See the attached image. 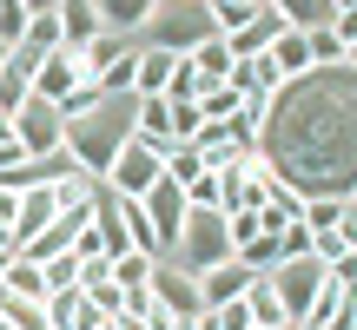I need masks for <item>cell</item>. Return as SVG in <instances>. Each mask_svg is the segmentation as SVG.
<instances>
[{"label": "cell", "mask_w": 357, "mask_h": 330, "mask_svg": "<svg viewBox=\"0 0 357 330\" xmlns=\"http://www.w3.org/2000/svg\"><path fill=\"white\" fill-rule=\"evenodd\" d=\"M271 13H278L284 26H298V33H311V26H331V0H265Z\"/></svg>", "instance_id": "d6986e66"}, {"label": "cell", "mask_w": 357, "mask_h": 330, "mask_svg": "<svg viewBox=\"0 0 357 330\" xmlns=\"http://www.w3.org/2000/svg\"><path fill=\"white\" fill-rule=\"evenodd\" d=\"M26 100H33V73L13 66V53H7V66H0V113H20Z\"/></svg>", "instance_id": "603a6c76"}, {"label": "cell", "mask_w": 357, "mask_h": 330, "mask_svg": "<svg viewBox=\"0 0 357 330\" xmlns=\"http://www.w3.org/2000/svg\"><path fill=\"white\" fill-rule=\"evenodd\" d=\"M258 159L305 198H351L357 191V73L311 66L278 86L271 119L258 132Z\"/></svg>", "instance_id": "6da1fadb"}, {"label": "cell", "mask_w": 357, "mask_h": 330, "mask_svg": "<svg viewBox=\"0 0 357 330\" xmlns=\"http://www.w3.org/2000/svg\"><path fill=\"white\" fill-rule=\"evenodd\" d=\"M245 311H252V324H258V330H271V324H291V317H284V304H278V291H271V278H265V271H258V278H252V291H245Z\"/></svg>", "instance_id": "ffe728a7"}, {"label": "cell", "mask_w": 357, "mask_h": 330, "mask_svg": "<svg viewBox=\"0 0 357 330\" xmlns=\"http://www.w3.org/2000/svg\"><path fill=\"white\" fill-rule=\"evenodd\" d=\"M225 258H231V218L218 212V205H192L185 231H178V244H172V265H185L192 278H199V271L225 265Z\"/></svg>", "instance_id": "3957f363"}, {"label": "cell", "mask_w": 357, "mask_h": 330, "mask_svg": "<svg viewBox=\"0 0 357 330\" xmlns=\"http://www.w3.org/2000/svg\"><path fill=\"white\" fill-rule=\"evenodd\" d=\"M252 278H258V271L245 265V258H225V265L199 271V304H205V311H218V304H238V297L252 291Z\"/></svg>", "instance_id": "9c48e42d"}, {"label": "cell", "mask_w": 357, "mask_h": 330, "mask_svg": "<svg viewBox=\"0 0 357 330\" xmlns=\"http://www.w3.org/2000/svg\"><path fill=\"white\" fill-rule=\"evenodd\" d=\"M0 251H20V238H13V231H7V225H0Z\"/></svg>", "instance_id": "8d00e7d4"}, {"label": "cell", "mask_w": 357, "mask_h": 330, "mask_svg": "<svg viewBox=\"0 0 357 330\" xmlns=\"http://www.w3.org/2000/svg\"><path fill=\"white\" fill-rule=\"evenodd\" d=\"M40 271H47V284H53V291H73V284H79V251H60V258H47Z\"/></svg>", "instance_id": "1f68e13d"}, {"label": "cell", "mask_w": 357, "mask_h": 330, "mask_svg": "<svg viewBox=\"0 0 357 330\" xmlns=\"http://www.w3.org/2000/svg\"><path fill=\"white\" fill-rule=\"evenodd\" d=\"M199 330H258V324H252V311H245V297H238V304L205 311V317H199Z\"/></svg>", "instance_id": "f546056e"}, {"label": "cell", "mask_w": 357, "mask_h": 330, "mask_svg": "<svg viewBox=\"0 0 357 330\" xmlns=\"http://www.w3.org/2000/svg\"><path fill=\"white\" fill-rule=\"evenodd\" d=\"M185 60L199 66V79H205V86H218V79H231V66H238V60H231V40H225V33H205L199 47L185 53Z\"/></svg>", "instance_id": "e0dca14e"}, {"label": "cell", "mask_w": 357, "mask_h": 330, "mask_svg": "<svg viewBox=\"0 0 357 330\" xmlns=\"http://www.w3.org/2000/svg\"><path fill=\"white\" fill-rule=\"evenodd\" d=\"M126 139H132V100H106V106H93L86 119H66V152L93 178H106V165H113V152Z\"/></svg>", "instance_id": "7a4b0ae2"}, {"label": "cell", "mask_w": 357, "mask_h": 330, "mask_svg": "<svg viewBox=\"0 0 357 330\" xmlns=\"http://www.w3.org/2000/svg\"><path fill=\"white\" fill-rule=\"evenodd\" d=\"M265 60H271V73L291 86V79H305V73H311V40L298 33V26H284V33L265 47Z\"/></svg>", "instance_id": "5bb4252c"}, {"label": "cell", "mask_w": 357, "mask_h": 330, "mask_svg": "<svg viewBox=\"0 0 357 330\" xmlns=\"http://www.w3.org/2000/svg\"><path fill=\"white\" fill-rule=\"evenodd\" d=\"M238 106H245V93L231 86V79H218V86H205V93H199V119H231Z\"/></svg>", "instance_id": "d4e9b609"}, {"label": "cell", "mask_w": 357, "mask_h": 330, "mask_svg": "<svg viewBox=\"0 0 357 330\" xmlns=\"http://www.w3.org/2000/svg\"><path fill=\"white\" fill-rule=\"evenodd\" d=\"M278 33H284V20H278V13L265 7V13H258L252 26H238V33H225V40H231V60H258V53H265V47H271Z\"/></svg>", "instance_id": "ac0fdd59"}, {"label": "cell", "mask_w": 357, "mask_h": 330, "mask_svg": "<svg viewBox=\"0 0 357 330\" xmlns=\"http://www.w3.org/2000/svg\"><path fill=\"white\" fill-rule=\"evenodd\" d=\"M205 33H218V26H212V7H205V0H159L153 26H146L139 40H153V47H172V53H192Z\"/></svg>", "instance_id": "5b68a950"}, {"label": "cell", "mask_w": 357, "mask_h": 330, "mask_svg": "<svg viewBox=\"0 0 357 330\" xmlns=\"http://www.w3.org/2000/svg\"><path fill=\"white\" fill-rule=\"evenodd\" d=\"M344 66H351V73H357V40H351V53H344Z\"/></svg>", "instance_id": "74e56055"}, {"label": "cell", "mask_w": 357, "mask_h": 330, "mask_svg": "<svg viewBox=\"0 0 357 330\" xmlns=\"http://www.w3.org/2000/svg\"><path fill=\"white\" fill-rule=\"evenodd\" d=\"M13 146H20L26 159L60 152V146H66V119H60V106H53V100H26L20 113H13Z\"/></svg>", "instance_id": "52a82bcc"}, {"label": "cell", "mask_w": 357, "mask_h": 330, "mask_svg": "<svg viewBox=\"0 0 357 330\" xmlns=\"http://www.w3.org/2000/svg\"><path fill=\"white\" fill-rule=\"evenodd\" d=\"M265 278H271V291H278L284 317H291V324H305L311 311H318V297H324V278H331V265L305 251V258H284V265H271Z\"/></svg>", "instance_id": "277c9868"}, {"label": "cell", "mask_w": 357, "mask_h": 330, "mask_svg": "<svg viewBox=\"0 0 357 330\" xmlns=\"http://www.w3.org/2000/svg\"><path fill=\"white\" fill-rule=\"evenodd\" d=\"M0 66H7V47H0Z\"/></svg>", "instance_id": "ab89813d"}, {"label": "cell", "mask_w": 357, "mask_h": 330, "mask_svg": "<svg viewBox=\"0 0 357 330\" xmlns=\"http://www.w3.org/2000/svg\"><path fill=\"white\" fill-rule=\"evenodd\" d=\"M20 7H26V13H53L60 0H20Z\"/></svg>", "instance_id": "e575fe53"}, {"label": "cell", "mask_w": 357, "mask_h": 330, "mask_svg": "<svg viewBox=\"0 0 357 330\" xmlns=\"http://www.w3.org/2000/svg\"><path fill=\"white\" fill-rule=\"evenodd\" d=\"M7 258H13V251H0V278H7Z\"/></svg>", "instance_id": "f35d334b"}, {"label": "cell", "mask_w": 357, "mask_h": 330, "mask_svg": "<svg viewBox=\"0 0 357 330\" xmlns=\"http://www.w3.org/2000/svg\"><path fill=\"white\" fill-rule=\"evenodd\" d=\"M305 40H311V66H344V53H351L344 40H337V26H311Z\"/></svg>", "instance_id": "4316f807"}, {"label": "cell", "mask_w": 357, "mask_h": 330, "mask_svg": "<svg viewBox=\"0 0 357 330\" xmlns=\"http://www.w3.org/2000/svg\"><path fill=\"white\" fill-rule=\"evenodd\" d=\"M106 330H113V324H106Z\"/></svg>", "instance_id": "7bdbcfd3"}, {"label": "cell", "mask_w": 357, "mask_h": 330, "mask_svg": "<svg viewBox=\"0 0 357 330\" xmlns=\"http://www.w3.org/2000/svg\"><path fill=\"white\" fill-rule=\"evenodd\" d=\"M93 13H100V26H106V33H126V40H139L146 26H153L159 0H93Z\"/></svg>", "instance_id": "30bf717a"}, {"label": "cell", "mask_w": 357, "mask_h": 330, "mask_svg": "<svg viewBox=\"0 0 357 330\" xmlns=\"http://www.w3.org/2000/svg\"><path fill=\"white\" fill-rule=\"evenodd\" d=\"M153 265H159V258H146V251H126V258H113V284L126 291V304L146 291V284H153Z\"/></svg>", "instance_id": "44dd1931"}, {"label": "cell", "mask_w": 357, "mask_h": 330, "mask_svg": "<svg viewBox=\"0 0 357 330\" xmlns=\"http://www.w3.org/2000/svg\"><path fill=\"white\" fill-rule=\"evenodd\" d=\"M205 7H212L218 33H238V26H252L258 13H265V0H205Z\"/></svg>", "instance_id": "cb8c5ba5"}, {"label": "cell", "mask_w": 357, "mask_h": 330, "mask_svg": "<svg viewBox=\"0 0 357 330\" xmlns=\"http://www.w3.org/2000/svg\"><path fill=\"white\" fill-rule=\"evenodd\" d=\"M26 26H33V13H26L20 7V0H0V47H20V40H26Z\"/></svg>", "instance_id": "83f0119b"}, {"label": "cell", "mask_w": 357, "mask_h": 330, "mask_svg": "<svg viewBox=\"0 0 357 330\" xmlns=\"http://www.w3.org/2000/svg\"><path fill=\"white\" fill-rule=\"evenodd\" d=\"M66 205H60V185H33V191H20V218H13V238H33V231H47L53 218H60Z\"/></svg>", "instance_id": "8fae6325"}, {"label": "cell", "mask_w": 357, "mask_h": 330, "mask_svg": "<svg viewBox=\"0 0 357 330\" xmlns=\"http://www.w3.org/2000/svg\"><path fill=\"white\" fill-rule=\"evenodd\" d=\"M13 218H20V198H13V191H7V185H0V225H7V231H13Z\"/></svg>", "instance_id": "836d02e7"}, {"label": "cell", "mask_w": 357, "mask_h": 330, "mask_svg": "<svg viewBox=\"0 0 357 330\" xmlns=\"http://www.w3.org/2000/svg\"><path fill=\"white\" fill-rule=\"evenodd\" d=\"M0 291H13V297H33V304H47V297H53V284H47V271H40L26 251H13V258H7V278H0Z\"/></svg>", "instance_id": "2e32d148"}, {"label": "cell", "mask_w": 357, "mask_h": 330, "mask_svg": "<svg viewBox=\"0 0 357 330\" xmlns=\"http://www.w3.org/2000/svg\"><path fill=\"white\" fill-rule=\"evenodd\" d=\"M278 244H284V258H305V251H311V225H284Z\"/></svg>", "instance_id": "d6a6232c"}, {"label": "cell", "mask_w": 357, "mask_h": 330, "mask_svg": "<svg viewBox=\"0 0 357 330\" xmlns=\"http://www.w3.org/2000/svg\"><path fill=\"white\" fill-rule=\"evenodd\" d=\"M351 218V198H305V225L324 231V225H344Z\"/></svg>", "instance_id": "f1b7e54d"}, {"label": "cell", "mask_w": 357, "mask_h": 330, "mask_svg": "<svg viewBox=\"0 0 357 330\" xmlns=\"http://www.w3.org/2000/svg\"><path fill=\"white\" fill-rule=\"evenodd\" d=\"M172 66H178V53L172 47H153V40H139V60H132V93H166L172 86Z\"/></svg>", "instance_id": "4fadbf2b"}, {"label": "cell", "mask_w": 357, "mask_h": 330, "mask_svg": "<svg viewBox=\"0 0 357 330\" xmlns=\"http://www.w3.org/2000/svg\"><path fill=\"white\" fill-rule=\"evenodd\" d=\"M291 330H311V324H291Z\"/></svg>", "instance_id": "b9f144b4"}, {"label": "cell", "mask_w": 357, "mask_h": 330, "mask_svg": "<svg viewBox=\"0 0 357 330\" xmlns=\"http://www.w3.org/2000/svg\"><path fill=\"white\" fill-rule=\"evenodd\" d=\"M86 297H93V311H100L106 324H113V317H126V291H119L113 278H106V284H86Z\"/></svg>", "instance_id": "4dcf8cb0"}, {"label": "cell", "mask_w": 357, "mask_h": 330, "mask_svg": "<svg viewBox=\"0 0 357 330\" xmlns=\"http://www.w3.org/2000/svg\"><path fill=\"white\" fill-rule=\"evenodd\" d=\"M79 304H86L79 284H73V291H53V297H47V324H53V330H79Z\"/></svg>", "instance_id": "484cf974"}, {"label": "cell", "mask_w": 357, "mask_h": 330, "mask_svg": "<svg viewBox=\"0 0 357 330\" xmlns=\"http://www.w3.org/2000/svg\"><path fill=\"white\" fill-rule=\"evenodd\" d=\"M139 205H146V225L159 231V251L172 258V244H178V231H185V212H192V205H185V191H178L172 178H159V185L146 191Z\"/></svg>", "instance_id": "ba28073f"}, {"label": "cell", "mask_w": 357, "mask_h": 330, "mask_svg": "<svg viewBox=\"0 0 357 330\" xmlns=\"http://www.w3.org/2000/svg\"><path fill=\"white\" fill-rule=\"evenodd\" d=\"M271 330H291V324H271Z\"/></svg>", "instance_id": "60d3db41"}, {"label": "cell", "mask_w": 357, "mask_h": 330, "mask_svg": "<svg viewBox=\"0 0 357 330\" xmlns=\"http://www.w3.org/2000/svg\"><path fill=\"white\" fill-rule=\"evenodd\" d=\"M159 178H166V159H159L153 146H146L139 132H132V139L113 152V165H106V178H100V185L113 191V198H146V191H153Z\"/></svg>", "instance_id": "8992f818"}, {"label": "cell", "mask_w": 357, "mask_h": 330, "mask_svg": "<svg viewBox=\"0 0 357 330\" xmlns=\"http://www.w3.org/2000/svg\"><path fill=\"white\" fill-rule=\"evenodd\" d=\"M73 86H79V60H73L66 47L53 53V60H40V66H33V100H53V106H60Z\"/></svg>", "instance_id": "9a60e30c"}, {"label": "cell", "mask_w": 357, "mask_h": 330, "mask_svg": "<svg viewBox=\"0 0 357 330\" xmlns=\"http://www.w3.org/2000/svg\"><path fill=\"white\" fill-rule=\"evenodd\" d=\"M0 317H7V330H53V324H47V304L13 297V291H0Z\"/></svg>", "instance_id": "7402d4cb"}, {"label": "cell", "mask_w": 357, "mask_h": 330, "mask_svg": "<svg viewBox=\"0 0 357 330\" xmlns=\"http://www.w3.org/2000/svg\"><path fill=\"white\" fill-rule=\"evenodd\" d=\"M53 13H60V47H66V53H86L93 40L106 33V26H100V13H93V0H60Z\"/></svg>", "instance_id": "7c38bea8"}, {"label": "cell", "mask_w": 357, "mask_h": 330, "mask_svg": "<svg viewBox=\"0 0 357 330\" xmlns=\"http://www.w3.org/2000/svg\"><path fill=\"white\" fill-rule=\"evenodd\" d=\"M0 146H13V113H0Z\"/></svg>", "instance_id": "d590c367"}]
</instances>
